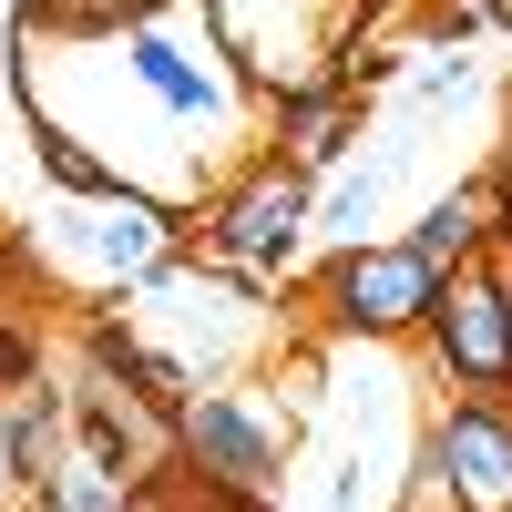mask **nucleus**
I'll return each mask as SVG.
<instances>
[{
  "label": "nucleus",
  "instance_id": "nucleus-2",
  "mask_svg": "<svg viewBox=\"0 0 512 512\" xmlns=\"http://www.w3.org/2000/svg\"><path fill=\"white\" fill-rule=\"evenodd\" d=\"M431 472L461 512H512V420L502 410H451L441 420V441H431Z\"/></svg>",
  "mask_w": 512,
  "mask_h": 512
},
{
  "label": "nucleus",
  "instance_id": "nucleus-10",
  "mask_svg": "<svg viewBox=\"0 0 512 512\" xmlns=\"http://www.w3.org/2000/svg\"><path fill=\"white\" fill-rule=\"evenodd\" d=\"M0 379H21V338H0Z\"/></svg>",
  "mask_w": 512,
  "mask_h": 512
},
{
  "label": "nucleus",
  "instance_id": "nucleus-8",
  "mask_svg": "<svg viewBox=\"0 0 512 512\" xmlns=\"http://www.w3.org/2000/svg\"><path fill=\"white\" fill-rule=\"evenodd\" d=\"M461 246H472V205H431V216H420V256H431V267H441V256H461Z\"/></svg>",
  "mask_w": 512,
  "mask_h": 512
},
{
  "label": "nucleus",
  "instance_id": "nucleus-3",
  "mask_svg": "<svg viewBox=\"0 0 512 512\" xmlns=\"http://www.w3.org/2000/svg\"><path fill=\"white\" fill-rule=\"evenodd\" d=\"M431 297H441V267L420 246H369L338 267V318L349 328H410V318H431Z\"/></svg>",
  "mask_w": 512,
  "mask_h": 512
},
{
  "label": "nucleus",
  "instance_id": "nucleus-7",
  "mask_svg": "<svg viewBox=\"0 0 512 512\" xmlns=\"http://www.w3.org/2000/svg\"><path fill=\"white\" fill-rule=\"evenodd\" d=\"M93 246L113 256V267H144V256L164 246V216H154V205H123V195H113V205H103V226H93Z\"/></svg>",
  "mask_w": 512,
  "mask_h": 512
},
{
  "label": "nucleus",
  "instance_id": "nucleus-5",
  "mask_svg": "<svg viewBox=\"0 0 512 512\" xmlns=\"http://www.w3.org/2000/svg\"><path fill=\"white\" fill-rule=\"evenodd\" d=\"M308 216V195H297V175H267L256 195H236V216L216 226V246H236V256H287V226Z\"/></svg>",
  "mask_w": 512,
  "mask_h": 512
},
{
  "label": "nucleus",
  "instance_id": "nucleus-1",
  "mask_svg": "<svg viewBox=\"0 0 512 512\" xmlns=\"http://www.w3.org/2000/svg\"><path fill=\"white\" fill-rule=\"evenodd\" d=\"M431 338H441V359L461 379H482V390H502L512 379V287L492 277H451L431 297Z\"/></svg>",
  "mask_w": 512,
  "mask_h": 512
},
{
  "label": "nucleus",
  "instance_id": "nucleus-4",
  "mask_svg": "<svg viewBox=\"0 0 512 512\" xmlns=\"http://www.w3.org/2000/svg\"><path fill=\"white\" fill-rule=\"evenodd\" d=\"M185 451L205 461V482H216V492H256V482L277 472V441L256 431L236 400H185Z\"/></svg>",
  "mask_w": 512,
  "mask_h": 512
},
{
  "label": "nucleus",
  "instance_id": "nucleus-9",
  "mask_svg": "<svg viewBox=\"0 0 512 512\" xmlns=\"http://www.w3.org/2000/svg\"><path fill=\"white\" fill-rule=\"evenodd\" d=\"M41 164H52V175H62L72 195H113V175H103V164H93V154H72L62 134H41Z\"/></svg>",
  "mask_w": 512,
  "mask_h": 512
},
{
  "label": "nucleus",
  "instance_id": "nucleus-6",
  "mask_svg": "<svg viewBox=\"0 0 512 512\" xmlns=\"http://www.w3.org/2000/svg\"><path fill=\"white\" fill-rule=\"evenodd\" d=\"M134 72L154 82V93L164 103H175V113H205V72L175 52V41H154V31H134Z\"/></svg>",
  "mask_w": 512,
  "mask_h": 512
},
{
  "label": "nucleus",
  "instance_id": "nucleus-11",
  "mask_svg": "<svg viewBox=\"0 0 512 512\" xmlns=\"http://www.w3.org/2000/svg\"><path fill=\"white\" fill-rule=\"evenodd\" d=\"M502 226H512V185H502Z\"/></svg>",
  "mask_w": 512,
  "mask_h": 512
}]
</instances>
